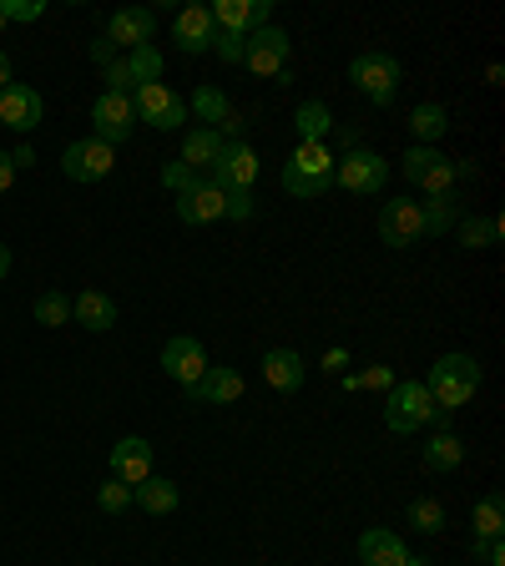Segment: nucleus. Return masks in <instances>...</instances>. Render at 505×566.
<instances>
[{"instance_id": "f257e3e1", "label": "nucleus", "mask_w": 505, "mask_h": 566, "mask_svg": "<svg viewBox=\"0 0 505 566\" xmlns=\"http://www.w3.org/2000/svg\"><path fill=\"white\" fill-rule=\"evenodd\" d=\"M481 379H485V369H481V359H475V354H440L435 369H430V379H420V385L430 389L435 410L455 415L465 400H475Z\"/></svg>"}, {"instance_id": "f03ea898", "label": "nucleus", "mask_w": 505, "mask_h": 566, "mask_svg": "<svg viewBox=\"0 0 505 566\" xmlns=\"http://www.w3.org/2000/svg\"><path fill=\"white\" fill-rule=\"evenodd\" d=\"M329 188H334V153L324 142H298V153L283 163V192L314 202Z\"/></svg>"}, {"instance_id": "7ed1b4c3", "label": "nucleus", "mask_w": 505, "mask_h": 566, "mask_svg": "<svg viewBox=\"0 0 505 566\" xmlns=\"http://www.w3.org/2000/svg\"><path fill=\"white\" fill-rule=\"evenodd\" d=\"M400 167H404V177H410L414 188H424L430 198H445V192H455V182H460L455 157H445L440 147H420V142L400 157Z\"/></svg>"}, {"instance_id": "20e7f679", "label": "nucleus", "mask_w": 505, "mask_h": 566, "mask_svg": "<svg viewBox=\"0 0 505 566\" xmlns=\"http://www.w3.org/2000/svg\"><path fill=\"white\" fill-rule=\"evenodd\" d=\"M349 82L359 86V96H365V102L389 106V102H394V92H400V82H404V71H400V61L385 56V51H365V56H354Z\"/></svg>"}, {"instance_id": "39448f33", "label": "nucleus", "mask_w": 505, "mask_h": 566, "mask_svg": "<svg viewBox=\"0 0 505 566\" xmlns=\"http://www.w3.org/2000/svg\"><path fill=\"white\" fill-rule=\"evenodd\" d=\"M430 415H435V400H430V389H424L420 379H400V385L389 389L385 424L394 430V436H414V430H424Z\"/></svg>"}, {"instance_id": "423d86ee", "label": "nucleus", "mask_w": 505, "mask_h": 566, "mask_svg": "<svg viewBox=\"0 0 505 566\" xmlns=\"http://www.w3.org/2000/svg\"><path fill=\"white\" fill-rule=\"evenodd\" d=\"M389 182V157L369 153V147H349L344 157H334V188L344 192H385Z\"/></svg>"}, {"instance_id": "0eeeda50", "label": "nucleus", "mask_w": 505, "mask_h": 566, "mask_svg": "<svg viewBox=\"0 0 505 566\" xmlns=\"http://www.w3.org/2000/svg\"><path fill=\"white\" fill-rule=\"evenodd\" d=\"M177 218L188 228H208V223H223L228 218V192L212 182V177H192L188 188L177 192Z\"/></svg>"}, {"instance_id": "6e6552de", "label": "nucleus", "mask_w": 505, "mask_h": 566, "mask_svg": "<svg viewBox=\"0 0 505 566\" xmlns=\"http://www.w3.org/2000/svg\"><path fill=\"white\" fill-rule=\"evenodd\" d=\"M131 106H137V122H152L157 132H177L182 122L192 117L188 96H177L172 86H162V82L137 86V92H131Z\"/></svg>"}, {"instance_id": "1a4fd4ad", "label": "nucleus", "mask_w": 505, "mask_h": 566, "mask_svg": "<svg viewBox=\"0 0 505 566\" xmlns=\"http://www.w3.org/2000/svg\"><path fill=\"white\" fill-rule=\"evenodd\" d=\"M288 51H294L288 31H278V25H259V31H248L243 66L253 71V76H273V82H278L283 71H288Z\"/></svg>"}, {"instance_id": "9d476101", "label": "nucleus", "mask_w": 505, "mask_h": 566, "mask_svg": "<svg viewBox=\"0 0 505 566\" xmlns=\"http://www.w3.org/2000/svg\"><path fill=\"white\" fill-rule=\"evenodd\" d=\"M92 127H96V142H106V147L127 142L131 132H137V106H131V96L102 92L92 102Z\"/></svg>"}, {"instance_id": "9b49d317", "label": "nucleus", "mask_w": 505, "mask_h": 566, "mask_svg": "<svg viewBox=\"0 0 505 566\" xmlns=\"http://www.w3.org/2000/svg\"><path fill=\"white\" fill-rule=\"evenodd\" d=\"M61 167H66L71 182H102V177H112V167H117V147H106V142H96V137H82L61 153Z\"/></svg>"}, {"instance_id": "f8f14e48", "label": "nucleus", "mask_w": 505, "mask_h": 566, "mask_svg": "<svg viewBox=\"0 0 505 566\" xmlns=\"http://www.w3.org/2000/svg\"><path fill=\"white\" fill-rule=\"evenodd\" d=\"M379 238L389 248H414L424 243V208L414 198H394L379 208Z\"/></svg>"}, {"instance_id": "ddd939ff", "label": "nucleus", "mask_w": 505, "mask_h": 566, "mask_svg": "<svg viewBox=\"0 0 505 566\" xmlns=\"http://www.w3.org/2000/svg\"><path fill=\"white\" fill-rule=\"evenodd\" d=\"M212 182L223 192H253V182H259V153L248 147V142H228L223 157L212 163Z\"/></svg>"}, {"instance_id": "4468645a", "label": "nucleus", "mask_w": 505, "mask_h": 566, "mask_svg": "<svg viewBox=\"0 0 505 566\" xmlns=\"http://www.w3.org/2000/svg\"><path fill=\"white\" fill-rule=\"evenodd\" d=\"M162 369H167V379H177V385L192 395L198 379L208 375V349H202L192 334H177V339H167V349H162Z\"/></svg>"}, {"instance_id": "2eb2a0df", "label": "nucleus", "mask_w": 505, "mask_h": 566, "mask_svg": "<svg viewBox=\"0 0 505 566\" xmlns=\"http://www.w3.org/2000/svg\"><path fill=\"white\" fill-rule=\"evenodd\" d=\"M41 117H46V102H41V92H35L31 82H11L6 92H0V127L35 132Z\"/></svg>"}, {"instance_id": "dca6fc26", "label": "nucleus", "mask_w": 505, "mask_h": 566, "mask_svg": "<svg viewBox=\"0 0 505 566\" xmlns=\"http://www.w3.org/2000/svg\"><path fill=\"white\" fill-rule=\"evenodd\" d=\"M212 31H259V25H273V0H218L208 6Z\"/></svg>"}, {"instance_id": "f3484780", "label": "nucleus", "mask_w": 505, "mask_h": 566, "mask_svg": "<svg viewBox=\"0 0 505 566\" xmlns=\"http://www.w3.org/2000/svg\"><path fill=\"white\" fill-rule=\"evenodd\" d=\"M152 31H157V15L147 6H127V11H112L106 21V46H152Z\"/></svg>"}, {"instance_id": "a211bd4d", "label": "nucleus", "mask_w": 505, "mask_h": 566, "mask_svg": "<svg viewBox=\"0 0 505 566\" xmlns=\"http://www.w3.org/2000/svg\"><path fill=\"white\" fill-rule=\"evenodd\" d=\"M112 475L127 485H141L147 475H152V440H141V436H127L112 446Z\"/></svg>"}, {"instance_id": "6ab92c4d", "label": "nucleus", "mask_w": 505, "mask_h": 566, "mask_svg": "<svg viewBox=\"0 0 505 566\" xmlns=\"http://www.w3.org/2000/svg\"><path fill=\"white\" fill-rule=\"evenodd\" d=\"M172 41H177V51H182V56H202V51H212V15H208V6H188V11H177Z\"/></svg>"}, {"instance_id": "aec40b11", "label": "nucleus", "mask_w": 505, "mask_h": 566, "mask_svg": "<svg viewBox=\"0 0 505 566\" xmlns=\"http://www.w3.org/2000/svg\"><path fill=\"white\" fill-rule=\"evenodd\" d=\"M248 389V379L238 375V369H228V365H208V375L198 379V389H192L188 400H198V405H233L238 395Z\"/></svg>"}, {"instance_id": "412c9836", "label": "nucleus", "mask_w": 505, "mask_h": 566, "mask_svg": "<svg viewBox=\"0 0 505 566\" xmlns=\"http://www.w3.org/2000/svg\"><path fill=\"white\" fill-rule=\"evenodd\" d=\"M71 318L92 334H106L117 324V304H112V294H102V289H82V294L71 298Z\"/></svg>"}, {"instance_id": "4be33fe9", "label": "nucleus", "mask_w": 505, "mask_h": 566, "mask_svg": "<svg viewBox=\"0 0 505 566\" xmlns=\"http://www.w3.org/2000/svg\"><path fill=\"white\" fill-rule=\"evenodd\" d=\"M304 359H298L294 349H269L263 354V379H269V389H278V395H298L304 389Z\"/></svg>"}, {"instance_id": "5701e85b", "label": "nucleus", "mask_w": 505, "mask_h": 566, "mask_svg": "<svg viewBox=\"0 0 505 566\" xmlns=\"http://www.w3.org/2000/svg\"><path fill=\"white\" fill-rule=\"evenodd\" d=\"M359 562L365 566H404L410 562V552H404V542L394 536V531L369 526L365 536H359Z\"/></svg>"}, {"instance_id": "b1692460", "label": "nucleus", "mask_w": 505, "mask_h": 566, "mask_svg": "<svg viewBox=\"0 0 505 566\" xmlns=\"http://www.w3.org/2000/svg\"><path fill=\"white\" fill-rule=\"evenodd\" d=\"M223 147H228V142L218 137L212 127H192L188 137H182V167H192V172H202V167H208V172H212V163L223 157Z\"/></svg>"}, {"instance_id": "393cba45", "label": "nucleus", "mask_w": 505, "mask_h": 566, "mask_svg": "<svg viewBox=\"0 0 505 566\" xmlns=\"http://www.w3.org/2000/svg\"><path fill=\"white\" fill-rule=\"evenodd\" d=\"M131 506H141L147 516H167V511H177V485L152 471L141 485H131Z\"/></svg>"}, {"instance_id": "a878e982", "label": "nucleus", "mask_w": 505, "mask_h": 566, "mask_svg": "<svg viewBox=\"0 0 505 566\" xmlns=\"http://www.w3.org/2000/svg\"><path fill=\"white\" fill-rule=\"evenodd\" d=\"M495 536H505V506H501V495H481L471 511V546L481 542H495Z\"/></svg>"}, {"instance_id": "bb28decb", "label": "nucleus", "mask_w": 505, "mask_h": 566, "mask_svg": "<svg viewBox=\"0 0 505 566\" xmlns=\"http://www.w3.org/2000/svg\"><path fill=\"white\" fill-rule=\"evenodd\" d=\"M188 112H192L198 122H208L212 132H218L228 117H233V102H228L218 86H198V92H192V102H188Z\"/></svg>"}, {"instance_id": "cd10ccee", "label": "nucleus", "mask_w": 505, "mask_h": 566, "mask_svg": "<svg viewBox=\"0 0 505 566\" xmlns=\"http://www.w3.org/2000/svg\"><path fill=\"white\" fill-rule=\"evenodd\" d=\"M445 127H450V117H445V106L440 102H420L410 112V132L420 137V147H435V142L445 137Z\"/></svg>"}, {"instance_id": "c85d7f7f", "label": "nucleus", "mask_w": 505, "mask_h": 566, "mask_svg": "<svg viewBox=\"0 0 505 566\" xmlns=\"http://www.w3.org/2000/svg\"><path fill=\"white\" fill-rule=\"evenodd\" d=\"M294 127H298V137H304V142H324L334 132V112L324 102H298Z\"/></svg>"}, {"instance_id": "c756f323", "label": "nucleus", "mask_w": 505, "mask_h": 566, "mask_svg": "<svg viewBox=\"0 0 505 566\" xmlns=\"http://www.w3.org/2000/svg\"><path fill=\"white\" fill-rule=\"evenodd\" d=\"M460 460H465V446H460V436H450V430H435V436H430V446H424V465H430V471H455Z\"/></svg>"}, {"instance_id": "7c9ffc66", "label": "nucleus", "mask_w": 505, "mask_h": 566, "mask_svg": "<svg viewBox=\"0 0 505 566\" xmlns=\"http://www.w3.org/2000/svg\"><path fill=\"white\" fill-rule=\"evenodd\" d=\"M404 526L420 531V536H440V531H445V506H440V501H430V495H424V501H410Z\"/></svg>"}, {"instance_id": "2f4dec72", "label": "nucleus", "mask_w": 505, "mask_h": 566, "mask_svg": "<svg viewBox=\"0 0 505 566\" xmlns=\"http://www.w3.org/2000/svg\"><path fill=\"white\" fill-rule=\"evenodd\" d=\"M424 208V238L430 233H450L455 228V218H460V202H455V192H445V198H430V202H420Z\"/></svg>"}, {"instance_id": "473e14b6", "label": "nucleus", "mask_w": 505, "mask_h": 566, "mask_svg": "<svg viewBox=\"0 0 505 566\" xmlns=\"http://www.w3.org/2000/svg\"><path fill=\"white\" fill-rule=\"evenodd\" d=\"M127 71H131V86H152V82H162V51H157V46H137V51H127Z\"/></svg>"}, {"instance_id": "72a5a7b5", "label": "nucleus", "mask_w": 505, "mask_h": 566, "mask_svg": "<svg viewBox=\"0 0 505 566\" xmlns=\"http://www.w3.org/2000/svg\"><path fill=\"white\" fill-rule=\"evenodd\" d=\"M35 324H46V329H61V324H71V298L56 294V289H46V294L35 298Z\"/></svg>"}, {"instance_id": "f704fd0d", "label": "nucleus", "mask_w": 505, "mask_h": 566, "mask_svg": "<svg viewBox=\"0 0 505 566\" xmlns=\"http://www.w3.org/2000/svg\"><path fill=\"white\" fill-rule=\"evenodd\" d=\"M96 506H102L106 516H122V511L131 506V485H127V481H117V475H106L102 491H96Z\"/></svg>"}, {"instance_id": "c9c22d12", "label": "nucleus", "mask_w": 505, "mask_h": 566, "mask_svg": "<svg viewBox=\"0 0 505 566\" xmlns=\"http://www.w3.org/2000/svg\"><path fill=\"white\" fill-rule=\"evenodd\" d=\"M495 238H501V223H495V218H465V223H460V243L465 248H491Z\"/></svg>"}, {"instance_id": "e433bc0d", "label": "nucleus", "mask_w": 505, "mask_h": 566, "mask_svg": "<svg viewBox=\"0 0 505 566\" xmlns=\"http://www.w3.org/2000/svg\"><path fill=\"white\" fill-rule=\"evenodd\" d=\"M344 389H394V369L389 365H369L359 369V375H339Z\"/></svg>"}, {"instance_id": "4c0bfd02", "label": "nucleus", "mask_w": 505, "mask_h": 566, "mask_svg": "<svg viewBox=\"0 0 505 566\" xmlns=\"http://www.w3.org/2000/svg\"><path fill=\"white\" fill-rule=\"evenodd\" d=\"M212 51H218L228 66H238V61H243V51H248V35L243 31H212Z\"/></svg>"}, {"instance_id": "58836bf2", "label": "nucleus", "mask_w": 505, "mask_h": 566, "mask_svg": "<svg viewBox=\"0 0 505 566\" xmlns=\"http://www.w3.org/2000/svg\"><path fill=\"white\" fill-rule=\"evenodd\" d=\"M0 15H6V21H41V15H46V0H0Z\"/></svg>"}, {"instance_id": "ea45409f", "label": "nucleus", "mask_w": 505, "mask_h": 566, "mask_svg": "<svg viewBox=\"0 0 505 566\" xmlns=\"http://www.w3.org/2000/svg\"><path fill=\"white\" fill-rule=\"evenodd\" d=\"M102 82H106V92H122V96H131V92H137V86H131V71H127V61H117V56H112V61H106V66H102Z\"/></svg>"}, {"instance_id": "a19ab883", "label": "nucleus", "mask_w": 505, "mask_h": 566, "mask_svg": "<svg viewBox=\"0 0 505 566\" xmlns=\"http://www.w3.org/2000/svg\"><path fill=\"white\" fill-rule=\"evenodd\" d=\"M228 218L248 223V218H253V192H228Z\"/></svg>"}, {"instance_id": "79ce46f5", "label": "nucleus", "mask_w": 505, "mask_h": 566, "mask_svg": "<svg viewBox=\"0 0 505 566\" xmlns=\"http://www.w3.org/2000/svg\"><path fill=\"white\" fill-rule=\"evenodd\" d=\"M192 177H198V172H192V167H182V163H167L162 182H167V188H172V192H182V188H188V182H192Z\"/></svg>"}, {"instance_id": "37998d69", "label": "nucleus", "mask_w": 505, "mask_h": 566, "mask_svg": "<svg viewBox=\"0 0 505 566\" xmlns=\"http://www.w3.org/2000/svg\"><path fill=\"white\" fill-rule=\"evenodd\" d=\"M475 556H481L485 566H505V542H501V536H495V542H481V546H475Z\"/></svg>"}, {"instance_id": "c03bdc74", "label": "nucleus", "mask_w": 505, "mask_h": 566, "mask_svg": "<svg viewBox=\"0 0 505 566\" xmlns=\"http://www.w3.org/2000/svg\"><path fill=\"white\" fill-rule=\"evenodd\" d=\"M344 365H349V349H329V354H324V369H329V375H344Z\"/></svg>"}, {"instance_id": "a18cd8bd", "label": "nucleus", "mask_w": 505, "mask_h": 566, "mask_svg": "<svg viewBox=\"0 0 505 566\" xmlns=\"http://www.w3.org/2000/svg\"><path fill=\"white\" fill-rule=\"evenodd\" d=\"M11 182H15V163L11 153H0V192H11Z\"/></svg>"}, {"instance_id": "49530a36", "label": "nucleus", "mask_w": 505, "mask_h": 566, "mask_svg": "<svg viewBox=\"0 0 505 566\" xmlns=\"http://www.w3.org/2000/svg\"><path fill=\"white\" fill-rule=\"evenodd\" d=\"M11 163H15V172H25V167H35V147H15V153H11Z\"/></svg>"}, {"instance_id": "de8ad7c7", "label": "nucleus", "mask_w": 505, "mask_h": 566, "mask_svg": "<svg viewBox=\"0 0 505 566\" xmlns=\"http://www.w3.org/2000/svg\"><path fill=\"white\" fill-rule=\"evenodd\" d=\"M11 56H6V51H0V92H6V86H11Z\"/></svg>"}, {"instance_id": "09e8293b", "label": "nucleus", "mask_w": 505, "mask_h": 566, "mask_svg": "<svg viewBox=\"0 0 505 566\" xmlns=\"http://www.w3.org/2000/svg\"><path fill=\"white\" fill-rule=\"evenodd\" d=\"M6 273H11V248L0 243V279H6Z\"/></svg>"}, {"instance_id": "8fccbe9b", "label": "nucleus", "mask_w": 505, "mask_h": 566, "mask_svg": "<svg viewBox=\"0 0 505 566\" xmlns=\"http://www.w3.org/2000/svg\"><path fill=\"white\" fill-rule=\"evenodd\" d=\"M404 566H435V562H424V556H410V562H404Z\"/></svg>"}, {"instance_id": "3c124183", "label": "nucleus", "mask_w": 505, "mask_h": 566, "mask_svg": "<svg viewBox=\"0 0 505 566\" xmlns=\"http://www.w3.org/2000/svg\"><path fill=\"white\" fill-rule=\"evenodd\" d=\"M0 25H6V15H0Z\"/></svg>"}]
</instances>
